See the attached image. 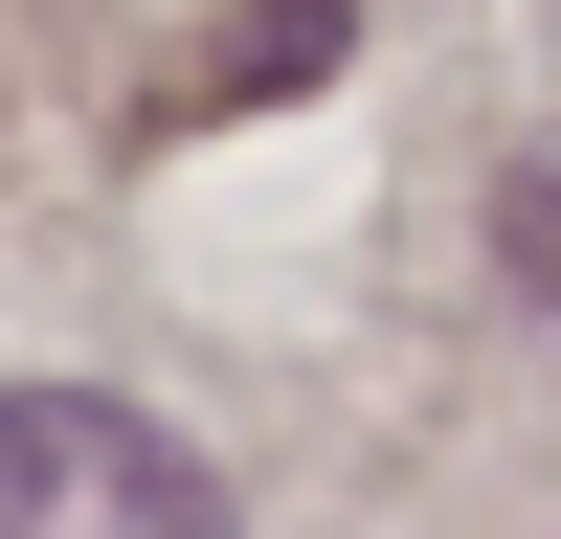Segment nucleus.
<instances>
[{
  "instance_id": "f03ea898",
  "label": "nucleus",
  "mask_w": 561,
  "mask_h": 539,
  "mask_svg": "<svg viewBox=\"0 0 561 539\" xmlns=\"http://www.w3.org/2000/svg\"><path fill=\"white\" fill-rule=\"evenodd\" d=\"M494 248H517V293L561 314V135H539V158H517V203H494Z\"/></svg>"
},
{
  "instance_id": "f257e3e1",
  "label": "nucleus",
  "mask_w": 561,
  "mask_h": 539,
  "mask_svg": "<svg viewBox=\"0 0 561 539\" xmlns=\"http://www.w3.org/2000/svg\"><path fill=\"white\" fill-rule=\"evenodd\" d=\"M0 539H225V472L90 382H23L0 404Z\"/></svg>"
}]
</instances>
